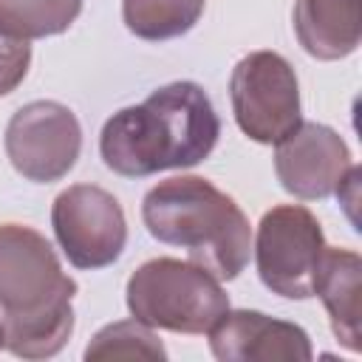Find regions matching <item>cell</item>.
<instances>
[{"mask_svg": "<svg viewBox=\"0 0 362 362\" xmlns=\"http://www.w3.org/2000/svg\"><path fill=\"white\" fill-rule=\"evenodd\" d=\"M325 246L322 226L308 206H272L263 212L255 238V260L263 286L286 300L314 297V277Z\"/></svg>", "mask_w": 362, "mask_h": 362, "instance_id": "obj_4", "label": "cell"}, {"mask_svg": "<svg viewBox=\"0 0 362 362\" xmlns=\"http://www.w3.org/2000/svg\"><path fill=\"white\" fill-rule=\"evenodd\" d=\"M51 226L59 249L76 269H105L122 257L127 243L122 204L93 184L62 189L51 206Z\"/></svg>", "mask_w": 362, "mask_h": 362, "instance_id": "obj_6", "label": "cell"}, {"mask_svg": "<svg viewBox=\"0 0 362 362\" xmlns=\"http://www.w3.org/2000/svg\"><path fill=\"white\" fill-rule=\"evenodd\" d=\"M294 34L314 59H342L362 40V0H297Z\"/></svg>", "mask_w": 362, "mask_h": 362, "instance_id": "obj_12", "label": "cell"}, {"mask_svg": "<svg viewBox=\"0 0 362 362\" xmlns=\"http://www.w3.org/2000/svg\"><path fill=\"white\" fill-rule=\"evenodd\" d=\"M28 65H31L28 40H20V37L0 31V96L11 93L25 79Z\"/></svg>", "mask_w": 362, "mask_h": 362, "instance_id": "obj_17", "label": "cell"}, {"mask_svg": "<svg viewBox=\"0 0 362 362\" xmlns=\"http://www.w3.org/2000/svg\"><path fill=\"white\" fill-rule=\"evenodd\" d=\"M209 348L221 362H308V334L263 311H226L209 331Z\"/></svg>", "mask_w": 362, "mask_h": 362, "instance_id": "obj_10", "label": "cell"}, {"mask_svg": "<svg viewBox=\"0 0 362 362\" xmlns=\"http://www.w3.org/2000/svg\"><path fill=\"white\" fill-rule=\"evenodd\" d=\"M359 291H362V260L351 249H334L325 246L320 257V269L314 277V294L322 300L331 331L339 345L348 351H359L362 339V308H359Z\"/></svg>", "mask_w": 362, "mask_h": 362, "instance_id": "obj_11", "label": "cell"}, {"mask_svg": "<svg viewBox=\"0 0 362 362\" xmlns=\"http://www.w3.org/2000/svg\"><path fill=\"white\" fill-rule=\"evenodd\" d=\"M74 300H59L48 308L31 314H6L3 348L20 359H51L57 356L74 334Z\"/></svg>", "mask_w": 362, "mask_h": 362, "instance_id": "obj_13", "label": "cell"}, {"mask_svg": "<svg viewBox=\"0 0 362 362\" xmlns=\"http://www.w3.org/2000/svg\"><path fill=\"white\" fill-rule=\"evenodd\" d=\"M218 113L195 82L156 88L141 105L113 113L99 136L102 161L124 175L144 178L161 170L201 164L218 144Z\"/></svg>", "mask_w": 362, "mask_h": 362, "instance_id": "obj_1", "label": "cell"}, {"mask_svg": "<svg viewBox=\"0 0 362 362\" xmlns=\"http://www.w3.org/2000/svg\"><path fill=\"white\" fill-rule=\"evenodd\" d=\"M147 232L189 255L218 280H235L252 255V226L232 195L201 175L158 181L141 201Z\"/></svg>", "mask_w": 362, "mask_h": 362, "instance_id": "obj_2", "label": "cell"}, {"mask_svg": "<svg viewBox=\"0 0 362 362\" xmlns=\"http://www.w3.org/2000/svg\"><path fill=\"white\" fill-rule=\"evenodd\" d=\"M206 0H122V17L130 34L141 40H173L187 34L204 14Z\"/></svg>", "mask_w": 362, "mask_h": 362, "instance_id": "obj_14", "label": "cell"}, {"mask_svg": "<svg viewBox=\"0 0 362 362\" xmlns=\"http://www.w3.org/2000/svg\"><path fill=\"white\" fill-rule=\"evenodd\" d=\"M351 150L345 139L320 122H300L274 150V173L280 187L300 201H322L342 189L351 173Z\"/></svg>", "mask_w": 362, "mask_h": 362, "instance_id": "obj_9", "label": "cell"}, {"mask_svg": "<svg viewBox=\"0 0 362 362\" xmlns=\"http://www.w3.org/2000/svg\"><path fill=\"white\" fill-rule=\"evenodd\" d=\"M88 362H107V359H167V351L158 339V334L133 320H119L96 331V337L88 342L85 354Z\"/></svg>", "mask_w": 362, "mask_h": 362, "instance_id": "obj_16", "label": "cell"}, {"mask_svg": "<svg viewBox=\"0 0 362 362\" xmlns=\"http://www.w3.org/2000/svg\"><path fill=\"white\" fill-rule=\"evenodd\" d=\"M76 283L62 272L54 246L31 226L0 223V311L31 314L74 300Z\"/></svg>", "mask_w": 362, "mask_h": 362, "instance_id": "obj_7", "label": "cell"}, {"mask_svg": "<svg viewBox=\"0 0 362 362\" xmlns=\"http://www.w3.org/2000/svg\"><path fill=\"white\" fill-rule=\"evenodd\" d=\"M229 96L238 127L257 144H277L303 122L297 74L277 51L240 57L229 76Z\"/></svg>", "mask_w": 362, "mask_h": 362, "instance_id": "obj_5", "label": "cell"}, {"mask_svg": "<svg viewBox=\"0 0 362 362\" xmlns=\"http://www.w3.org/2000/svg\"><path fill=\"white\" fill-rule=\"evenodd\" d=\"M127 308L150 328L206 334L229 311V294L215 274L192 260L153 257L130 274Z\"/></svg>", "mask_w": 362, "mask_h": 362, "instance_id": "obj_3", "label": "cell"}, {"mask_svg": "<svg viewBox=\"0 0 362 362\" xmlns=\"http://www.w3.org/2000/svg\"><path fill=\"white\" fill-rule=\"evenodd\" d=\"M3 339H6V334H3V322H0V348H3Z\"/></svg>", "mask_w": 362, "mask_h": 362, "instance_id": "obj_18", "label": "cell"}, {"mask_svg": "<svg viewBox=\"0 0 362 362\" xmlns=\"http://www.w3.org/2000/svg\"><path fill=\"white\" fill-rule=\"evenodd\" d=\"M82 0H0V31L20 40L54 37L71 28Z\"/></svg>", "mask_w": 362, "mask_h": 362, "instance_id": "obj_15", "label": "cell"}, {"mask_svg": "<svg viewBox=\"0 0 362 362\" xmlns=\"http://www.w3.org/2000/svg\"><path fill=\"white\" fill-rule=\"evenodd\" d=\"M82 150V127L71 107L40 99L23 105L6 127V156L11 167L37 184L68 175Z\"/></svg>", "mask_w": 362, "mask_h": 362, "instance_id": "obj_8", "label": "cell"}]
</instances>
